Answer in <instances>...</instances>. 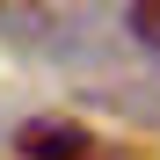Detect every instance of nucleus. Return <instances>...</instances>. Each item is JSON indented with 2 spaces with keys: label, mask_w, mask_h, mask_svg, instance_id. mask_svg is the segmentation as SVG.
<instances>
[{
  "label": "nucleus",
  "mask_w": 160,
  "mask_h": 160,
  "mask_svg": "<svg viewBox=\"0 0 160 160\" xmlns=\"http://www.w3.org/2000/svg\"><path fill=\"white\" fill-rule=\"evenodd\" d=\"M88 131H80L73 117H29V124H22L15 131V153L22 160H88Z\"/></svg>",
  "instance_id": "f257e3e1"
},
{
  "label": "nucleus",
  "mask_w": 160,
  "mask_h": 160,
  "mask_svg": "<svg viewBox=\"0 0 160 160\" xmlns=\"http://www.w3.org/2000/svg\"><path fill=\"white\" fill-rule=\"evenodd\" d=\"M131 37L160 51V0H131Z\"/></svg>",
  "instance_id": "f03ea898"
}]
</instances>
